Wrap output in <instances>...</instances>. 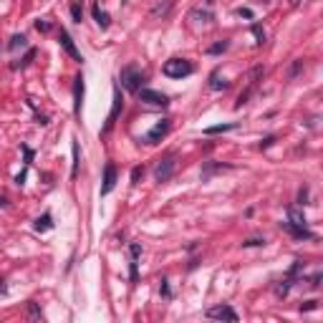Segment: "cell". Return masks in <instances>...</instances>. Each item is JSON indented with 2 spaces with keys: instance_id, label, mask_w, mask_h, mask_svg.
I'll use <instances>...</instances> for the list:
<instances>
[{
  "instance_id": "1",
  "label": "cell",
  "mask_w": 323,
  "mask_h": 323,
  "mask_svg": "<svg viewBox=\"0 0 323 323\" xmlns=\"http://www.w3.org/2000/svg\"><path fill=\"white\" fill-rule=\"evenodd\" d=\"M162 73L167 78H187L195 73V63L187 58H169L164 66H162Z\"/></svg>"
},
{
  "instance_id": "2",
  "label": "cell",
  "mask_w": 323,
  "mask_h": 323,
  "mask_svg": "<svg viewBox=\"0 0 323 323\" xmlns=\"http://www.w3.org/2000/svg\"><path fill=\"white\" fill-rule=\"evenodd\" d=\"M119 81H121V86H124L126 91H134V94H137V91L142 89V84L147 81V73H144L142 68H137V66H126V68H121Z\"/></svg>"
},
{
  "instance_id": "3",
  "label": "cell",
  "mask_w": 323,
  "mask_h": 323,
  "mask_svg": "<svg viewBox=\"0 0 323 323\" xmlns=\"http://www.w3.org/2000/svg\"><path fill=\"white\" fill-rule=\"evenodd\" d=\"M301 273H303V260H295L293 265H290V270L285 273V278L278 283V288H275V293L280 295V298H285L288 295V290H290V285H295L301 280Z\"/></svg>"
},
{
  "instance_id": "4",
  "label": "cell",
  "mask_w": 323,
  "mask_h": 323,
  "mask_svg": "<svg viewBox=\"0 0 323 323\" xmlns=\"http://www.w3.org/2000/svg\"><path fill=\"white\" fill-rule=\"evenodd\" d=\"M172 174H174V154H164L154 167V179L162 184V182H169Z\"/></svg>"
},
{
  "instance_id": "5",
  "label": "cell",
  "mask_w": 323,
  "mask_h": 323,
  "mask_svg": "<svg viewBox=\"0 0 323 323\" xmlns=\"http://www.w3.org/2000/svg\"><path fill=\"white\" fill-rule=\"evenodd\" d=\"M58 43H61V48L68 53V56H71L76 63L84 61V56H81V51L76 48V43H73V38L68 36V31H66V28H61V31H58Z\"/></svg>"
},
{
  "instance_id": "6",
  "label": "cell",
  "mask_w": 323,
  "mask_h": 323,
  "mask_svg": "<svg viewBox=\"0 0 323 323\" xmlns=\"http://www.w3.org/2000/svg\"><path fill=\"white\" fill-rule=\"evenodd\" d=\"M124 109V99H121V91H119V86L114 89V104H111V111H109V119H106V126L101 129V134H109L111 131V126H114V121H116V116H119V111Z\"/></svg>"
},
{
  "instance_id": "7",
  "label": "cell",
  "mask_w": 323,
  "mask_h": 323,
  "mask_svg": "<svg viewBox=\"0 0 323 323\" xmlns=\"http://www.w3.org/2000/svg\"><path fill=\"white\" fill-rule=\"evenodd\" d=\"M137 94H139V99H142L144 104H152V106H167V104H169V96H167V94L154 91V89H139Z\"/></svg>"
},
{
  "instance_id": "8",
  "label": "cell",
  "mask_w": 323,
  "mask_h": 323,
  "mask_svg": "<svg viewBox=\"0 0 323 323\" xmlns=\"http://www.w3.org/2000/svg\"><path fill=\"white\" fill-rule=\"evenodd\" d=\"M280 227L285 230V232H290L295 240H316V235L306 227V225H298V222H290V220H285V222H280Z\"/></svg>"
},
{
  "instance_id": "9",
  "label": "cell",
  "mask_w": 323,
  "mask_h": 323,
  "mask_svg": "<svg viewBox=\"0 0 323 323\" xmlns=\"http://www.w3.org/2000/svg\"><path fill=\"white\" fill-rule=\"evenodd\" d=\"M167 131H169V119H162V121H157L152 129H149V134L144 137V142L147 144H157V142H162L167 137Z\"/></svg>"
},
{
  "instance_id": "10",
  "label": "cell",
  "mask_w": 323,
  "mask_h": 323,
  "mask_svg": "<svg viewBox=\"0 0 323 323\" xmlns=\"http://www.w3.org/2000/svg\"><path fill=\"white\" fill-rule=\"evenodd\" d=\"M114 187H116V164H114V162H109V164L104 167V184H101V195L106 197V195H109V192L114 190Z\"/></svg>"
},
{
  "instance_id": "11",
  "label": "cell",
  "mask_w": 323,
  "mask_h": 323,
  "mask_svg": "<svg viewBox=\"0 0 323 323\" xmlns=\"http://www.w3.org/2000/svg\"><path fill=\"white\" fill-rule=\"evenodd\" d=\"M84 91H86V86H84V76H76V78H73V114H76V116H81Z\"/></svg>"
},
{
  "instance_id": "12",
  "label": "cell",
  "mask_w": 323,
  "mask_h": 323,
  "mask_svg": "<svg viewBox=\"0 0 323 323\" xmlns=\"http://www.w3.org/2000/svg\"><path fill=\"white\" fill-rule=\"evenodd\" d=\"M207 318H215V321H230V323H235V321H237V313H235L230 306H215V308H210V311H207Z\"/></svg>"
},
{
  "instance_id": "13",
  "label": "cell",
  "mask_w": 323,
  "mask_h": 323,
  "mask_svg": "<svg viewBox=\"0 0 323 323\" xmlns=\"http://www.w3.org/2000/svg\"><path fill=\"white\" fill-rule=\"evenodd\" d=\"M33 227H36V232H48V230H53V217H51V212L41 215Z\"/></svg>"
},
{
  "instance_id": "14",
  "label": "cell",
  "mask_w": 323,
  "mask_h": 323,
  "mask_svg": "<svg viewBox=\"0 0 323 323\" xmlns=\"http://www.w3.org/2000/svg\"><path fill=\"white\" fill-rule=\"evenodd\" d=\"M94 18H96V23L101 25V28H109V25H111V18H109V13H106V10H101V5H94Z\"/></svg>"
},
{
  "instance_id": "15",
  "label": "cell",
  "mask_w": 323,
  "mask_h": 323,
  "mask_svg": "<svg viewBox=\"0 0 323 323\" xmlns=\"http://www.w3.org/2000/svg\"><path fill=\"white\" fill-rule=\"evenodd\" d=\"M73 144H71V152H73V162H71V177L76 179L78 177V167H81V157H78V142L76 139H71Z\"/></svg>"
},
{
  "instance_id": "16",
  "label": "cell",
  "mask_w": 323,
  "mask_h": 323,
  "mask_svg": "<svg viewBox=\"0 0 323 323\" xmlns=\"http://www.w3.org/2000/svg\"><path fill=\"white\" fill-rule=\"evenodd\" d=\"M210 89L212 91H225V89H230V81H220V73H212L210 76Z\"/></svg>"
},
{
  "instance_id": "17",
  "label": "cell",
  "mask_w": 323,
  "mask_h": 323,
  "mask_svg": "<svg viewBox=\"0 0 323 323\" xmlns=\"http://www.w3.org/2000/svg\"><path fill=\"white\" fill-rule=\"evenodd\" d=\"M227 48H230V41H217V43H212L207 48V53H210V56H217V53H225Z\"/></svg>"
},
{
  "instance_id": "18",
  "label": "cell",
  "mask_w": 323,
  "mask_h": 323,
  "mask_svg": "<svg viewBox=\"0 0 323 323\" xmlns=\"http://www.w3.org/2000/svg\"><path fill=\"white\" fill-rule=\"evenodd\" d=\"M232 129H237V124L232 121V124H217V126H207L205 129V134H222V131H232Z\"/></svg>"
},
{
  "instance_id": "19",
  "label": "cell",
  "mask_w": 323,
  "mask_h": 323,
  "mask_svg": "<svg viewBox=\"0 0 323 323\" xmlns=\"http://www.w3.org/2000/svg\"><path fill=\"white\" fill-rule=\"evenodd\" d=\"M25 46H28V41H25V36H23V33H15V36L10 38V43H8V48H10V51H18V48H25Z\"/></svg>"
},
{
  "instance_id": "20",
  "label": "cell",
  "mask_w": 323,
  "mask_h": 323,
  "mask_svg": "<svg viewBox=\"0 0 323 323\" xmlns=\"http://www.w3.org/2000/svg\"><path fill=\"white\" fill-rule=\"evenodd\" d=\"M220 169H227V164H212V162H205L202 179H210V174H212V172H220Z\"/></svg>"
},
{
  "instance_id": "21",
  "label": "cell",
  "mask_w": 323,
  "mask_h": 323,
  "mask_svg": "<svg viewBox=\"0 0 323 323\" xmlns=\"http://www.w3.org/2000/svg\"><path fill=\"white\" fill-rule=\"evenodd\" d=\"M33 58H36V51H33V48H31V51H28V53H25V58H23V61H20V63H13V66H10V68H25V66H28V63H31V61H33Z\"/></svg>"
},
{
  "instance_id": "22",
  "label": "cell",
  "mask_w": 323,
  "mask_h": 323,
  "mask_svg": "<svg viewBox=\"0 0 323 323\" xmlns=\"http://www.w3.org/2000/svg\"><path fill=\"white\" fill-rule=\"evenodd\" d=\"M253 36L258 38V41H255L258 46H263V43H265V31L260 28V25H258V23H253Z\"/></svg>"
},
{
  "instance_id": "23",
  "label": "cell",
  "mask_w": 323,
  "mask_h": 323,
  "mask_svg": "<svg viewBox=\"0 0 323 323\" xmlns=\"http://www.w3.org/2000/svg\"><path fill=\"white\" fill-rule=\"evenodd\" d=\"M190 18H202V23H210V20H212V13H210V10H192Z\"/></svg>"
},
{
  "instance_id": "24",
  "label": "cell",
  "mask_w": 323,
  "mask_h": 323,
  "mask_svg": "<svg viewBox=\"0 0 323 323\" xmlns=\"http://www.w3.org/2000/svg\"><path fill=\"white\" fill-rule=\"evenodd\" d=\"M28 316H31L33 321H41V318H43V313H41V308H38L36 303H28Z\"/></svg>"
},
{
  "instance_id": "25",
  "label": "cell",
  "mask_w": 323,
  "mask_h": 323,
  "mask_svg": "<svg viewBox=\"0 0 323 323\" xmlns=\"http://www.w3.org/2000/svg\"><path fill=\"white\" fill-rule=\"evenodd\" d=\"M142 177H144V167H134L131 169V184H139Z\"/></svg>"
},
{
  "instance_id": "26",
  "label": "cell",
  "mask_w": 323,
  "mask_h": 323,
  "mask_svg": "<svg viewBox=\"0 0 323 323\" xmlns=\"http://www.w3.org/2000/svg\"><path fill=\"white\" fill-rule=\"evenodd\" d=\"M36 31H38V33H48V31H51V23H48L46 18L36 20Z\"/></svg>"
},
{
  "instance_id": "27",
  "label": "cell",
  "mask_w": 323,
  "mask_h": 323,
  "mask_svg": "<svg viewBox=\"0 0 323 323\" xmlns=\"http://www.w3.org/2000/svg\"><path fill=\"white\" fill-rule=\"evenodd\" d=\"M71 15H73V20H76V23L84 20V10H81V5H78V3H76V5H71Z\"/></svg>"
},
{
  "instance_id": "28",
  "label": "cell",
  "mask_w": 323,
  "mask_h": 323,
  "mask_svg": "<svg viewBox=\"0 0 323 323\" xmlns=\"http://www.w3.org/2000/svg\"><path fill=\"white\" fill-rule=\"evenodd\" d=\"M260 245H265V240H260V237H253V240L242 242V248H260Z\"/></svg>"
},
{
  "instance_id": "29",
  "label": "cell",
  "mask_w": 323,
  "mask_h": 323,
  "mask_svg": "<svg viewBox=\"0 0 323 323\" xmlns=\"http://www.w3.org/2000/svg\"><path fill=\"white\" fill-rule=\"evenodd\" d=\"M159 293L164 295V298H172V290H169V283H167V278L162 280V285H159Z\"/></svg>"
},
{
  "instance_id": "30",
  "label": "cell",
  "mask_w": 323,
  "mask_h": 323,
  "mask_svg": "<svg viewBox=\"0 0 323 323\" xmlns=\"http://www.w3.org/2000/svg\"><path fill=\"white\" fill-rule=\"evenodd\" d=\"M298 202L308 205V187H301V190H298Z\"/></svg>"
},
{
  "instance_id": "31",
  "label": "cell",
  "mask_w": 323,
  "mask_h": 323,
  "mask_svg": "<svg viewBox=\"0 0 323 323\" xmlns=\"http://www.w3.org/2000/svg\"><path fill=\"white\" fill-rule=\"evenodd\" d=\"M321 280H323V273L318 270V273H313V278H311V288H318L321 285Z\"/></svg>"
},
{
  "instance_id": "32",
  "label": "cell",
  "mask_w": 323,
  "mask_h": 323,
  "mask_svg": "<svg viewBox=\"0 0 323 323\" xmlns=\"http://www.w3.org/2000/svg\"><path fill=\"white\" fill-rule=\"evenodd\" d=\"M316 308H318V301H306L301 306V311H316Z\"/></svg>"
},
{
  "instance_id": "33",
  "label": "cell",
  "mask_w": 323,
  "mask_h": 323,
  "mask_svg": "<svg viewBox=\"0 0 323 323\" xmlns=\"http://www.w3.org/2000/svg\"><path fill=\"white\" fill-rule=\"evenodd\" d=\"M273 142H275V137H265V139L260 142V149H268V147H273Z\"/></svg>"
},
{
  "instance_id": "34",
  "label": "cell",
  "mask_w": 323,
  "mask_h": 323,
  "mask_svg": "<svg viewBox=\"0 0 323 323\" xmlns=\"http://www.w3.org/2000/svg\"><path fill=\"white\" fill-rule=\"evenodd\" d=\"M301 68H303V61H295V63H293V68H290V78H293L295 73H298Z\"/></svg>"
},
{
  "instance_id": "35",
  "label": "cell",
  "mask_w": 323,
  "mask_h": 323,
  "mask_svg": "<svg viewBox=\"0 0 323 323\" xmlns=\"http://www.w3.org/2000/svg\"><path fill=\"white\" fill-rule=\"evenodd\" d=\"M237 15H242V18H253V10H250V8H237Z\"/></svg>"
},
{
  "instance_id": "36",
  "label": "cell",
  "mask_w": 323,
  "mask_h": 323,
  "mask_svg": "<svg viewBox=\"0 0 323 323\" xmlns=\"http://www.w3.org/2000/svg\"><path fill=\"white\" fill-rule=\"evenodd\" d=\"M8 290V285H5V278H0V293H5Z\"/></svg>"
},
{
  "instance_id": "37",
  "label": "cell",
  "mask_w": 323,
  "mask_h": 323,
  "mask_svg": "<svg viewBox=\"0 0 323 323\" xmlns=\"http://www.w3.org/2000/svg\"><path fill=\"white\" fill-rule=\"evenodd\" d=\"M5 205H8V200H5V197H0V207H5Z\"/></svg>"
},
{
  "instance_id": "38",
  "label": "cell",
  "mask_w": 323,
  "mask_h": 323,
  "mask_svg": "<svg viewBox=\"0 0 323 323\" xmlns=\"http://www.w3.org/2000/svg\"><path fill=\"white\" fill-rule=\"evenodd\" d=\"M288 3H290V5H298V3H301V0H288Z\"/></svg>"
},
{
  "instance_id": "39",
  "label": "cell",
  "mask_w": 323,
  "mask_h": 323,
  "mask_svg": "<svg viewBox=\"0 0 323 323\" xmlns=\"http://www.w3.org/2000/svg\"><path fill=\"white\" fill-rule=\"evenodd\" d=\"M207 3H215V0H207Z\"/></svg>"
}]
</instances>
